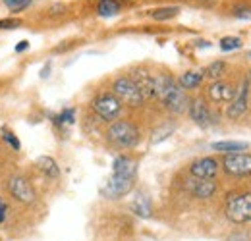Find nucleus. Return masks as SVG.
<instances>
[{"label": "nucleus", "instance_id": "obj_1", "mask_svg": "<svg viewBox=\"0 0 251 241\" xmlns=\"http://www.w3.org/2000/svg\"><path fill=\"white\" fill-rule=\"evenodd\" d=\"M155 96H158L162 100V104L172 112L182 114L188 108V96L172 75L162 73V75L155 77Z\"/></svg>", "mask_w": 251, "mask_h": 241}, {"label": "nucleus", "instance_id": "obj_10", "mask_svg": "<svg viewBox=\"0 0 251 241\" xmlns=\"http://www.w3.org/2000/svg\"><path fill=\"white\" fill-rule=\"evenodd\" d=\"M248 91H250V81L246 79L242 87L236 91V96L228 106V118H240L248 110Z\"/></svg>", "mask_w": 251, "mask_h": 241}, {"label": "nucleus", "instance_id": "obj_2", "mask_svg": "<svg viewBox=\"0 0 251 241\" xmlns=\"http://www.w3.org/2000/svg\"><path fill=\"white\" fill-rule=\"evenodd\" d=\"M226 216L234 224H246L251 220V193H234L226 201Z\"/></svg>", "mask_w": 251, "mask_h": 241}, {"label": "nucleus", "instance_id": "obj_8", "mask_svg": "<svg viewBox=\"0 0 251 241\" xmlns=\"http://www.w3.org/2000/svg\"><path fill=\"white\" fill-rule=\"evenodd\" d=\"M8 189H10L12 197L18 199L20 203L29 205V203L35 201V189H33V185L29 183V180H25L24 176H14V178H10Z\"/></svg>", "mask_w": 251, "mask_h": 241}, {"label": "nucleus", "instance_id": "obj_17", "mask_svg": "<svg viewBox=\"0 0 251 241\" xmlns=\"http://www.w3.org/2000/svg\"><path fill=\"white\" fill-rule=\"evenodd\" d=\"M37 164H39V168L45 172V176H49V178H52V180L60 176V168H58V164H56L54 158H50V156H39V158H37Z\"/></svg>", "mask_w": 251, "mask_h": 241}, {"label": "nucleus", "instance_id": "obj_33", "mask_svg": "<svg viewBox=\"0 0 251 241\" xmlns=\"http://www.w3.org/2000/svg\"><path fill=\"white\" fill-rule=\"evenodd\" d=\"M60 12H64L62 4H56V6H52V8H50V14H60Z\"/></svg>", "mask_w": 251, "mask_h": 241}, {"label": "nucleus", "instance_id": "obj_15", "mask_svg": "<svg viewBox=\"0 0 251 241\" xmlns=\"http://www.w3.org/2000/svg\"><path fill=\"white\" fill-rule=\"evenodd\" d=\"M112 174L126 176V178H135L137 174V164L135 160H131L129 156H118L112 164Z\"/></svg>", "mask_w": 251, "mask_h": 241}, {"label": "nucleus", "instance_id": "obj_12", "mask_svg": "<svg viewBox=\"0 0 251 241\" xmlns=\"http://www.w3.org/2000/svg\"><path fill=\"white\" fill-rule=\"evenodd\" d=\"M189 114H191L193 121H195L197 125H201V127H207V125L213 123V114H211L209 106H207L201 98H195V100L189 104Z\"/></svg>", "mask_w": 251, "mask_h": 241}, {"label": "nucleus", "instance_id": "obj_6", "mask_svg": "<svg viewBox=\"0 0 251 241\" xmlns=\"http://www.w3.org/2000/svg\"><path fill=\"white\" fill-rule=\"evenodd\" d=\"M224 170L232 176H250L251 174V154L248 152H232L224 158Z\"/></svg>", "mask_w": 251, "mask_h": 241}, {"label": "nucleus", "instance_id": "obj_32", "mask_svg": "<svg viewBox=\"0 0 251 241\" xmlns=\"http://www.w3.org/2000/svg\"><path fill=\"white\" fill-rule=\"evenodd\" d=\"M49 73H50V62H49V64H45V68L41 70V77L45 79V77H49Z\"/></svg>", "mask_w": 251, "mask_h": 241}, {"label": "nucleus", "instance_id": "obj_31", "mask_svg": "<svg viewBox=\"0 0 251 241\" xmlns=\"http://www.w3.org/2000/svg\"><path fill=\"white\" fill-rule=\"evenodd\" d=\"M27 48H29V43H27V41H22V43H18L16 52H22V50H27Z\"/></svg>", "mask_w": 251, "mask_h": 241}, {"label": "nucleus", "instance_id": "obj_4", "mask_svg": "<svg viewBox=\"0 0 251 241\" xmlns=\"http://www.w3.org/2000/svg\"><path fill=\"white\" fill-rule=\"evenodd\" d=\"M112 89H114V96H116L120 102H124V104L139 106V104L143 102V96H141V93H139L135 81H133L131 77H118V79L114 81Z\"/></svg>", "mask_w": 251, "mask_h": 241}, {"label": "nucleus", "instance_id": "obj_7", "mask_svg": "<svg viewBox=\"0 0 251 241\" xmlns=\"http://www.w3.org/2000/svg\"><path fill=\"white\" fill-rule=\"evenodd\" d=\"M133 181H135V178H126V176L112 174L110 180L106 181V185L102 187V195L108 197V199H120V197H124L131 191Z\"/></svg>", "mask_w": 251, "mask_h": 241}, {"label": "nucleus", "instance_id": "obj_13", "mask_svg": "<svg viewBox=\"0 0 251 241\" xmlns=\"http://www.w3.org/2000/svg\"><path fill=\"white\" fill-rule=\"evenodd\" d=\"M131 79L135 81V85H137V89H139V93H141L143 100L155 96V77H151L147 72H143V70H135V73H133Z\"/></svg>", "mask_w": 251, "mask_h": 241}, {"label": "nucleus", "instance_id": "obj_21", "mask_svg": "<svg viewBox=\"0 0 251 241\" xmlns=\"http://www.w3.org/2000/svg\"><path fill=\"white\" fill-rule=\"evenodd\" d=\"M180 14V8L178 6H168V8H158L153 12V20L157 22H164V20H172L174 16Z\"/></svg>", "mask_w": 251, "mask_h": 241}, {"label": "nucleus", "instance_id": "obj_24", "mask_svg": "<svg viewBox=\"0 0 251 241\" xmlns=\"http://www.w3.org/2000/svg\"><path fill=\"white\" fill-rule=\"evenodd\" d=\"M172 131H174V125H172V123H170V125H162L160 129H157V131H155L157 135H153V139H151V141L157 145V143H160L162 139L170 137V133H172Z\"/></svg>", "mask_w": 251, "mask_h": 241}, {"label": "nucleus", "instance_id": "obj_9", "mask_svg": "<svg viewBox=\"0 0 251 241\" xmlns=\"http://www.w3.org/2000/svg\"><path fill=\"white\" fill-rule=\"evenodd\" d=\"M189 172H191L193 178L211 180V178H215V174L219 172V162H217L215 158H209V156H207V158H199V160H195V162L191 164Z\"/></svg>", "mask_w": 251, "mask_h": 241}, {"label": "nucleus", "instance_id": "obj_18", "mask_svg": "<svg viewBox=\"0 0 251 241\" xmlns=\"http://www.w3.org/2000/svg\"><path fill=\"white\" fill-rule=\"evenodd\" d=\"M215 151H220V152H242L244 149H248V143H244V141H217V143H213L211 145Z\"/></svg>", "mask_w": 251, "mask_h": 241}, {"label": "nucleus", "instance_id": "obj_22", "mask_svg": "<svg viewBox=\"0 0 251 241\" xmlns=\"http://www.w3.org/2000/svg\"><path fill=\"white\" fill-rule=\"evenodd\" d=\"M224 70H226V64H224V62H220V60L213 62V64L205 70V75H207V77H211V79H219L220 75L224 73Z\"/></svg>", "mask_w": 251, "mask_h": 241}, {"label": "nucleus", "instance_id": "obj_23", "mask_svg": "<svg viewBox=\"0 0 251 241\" xmlns=\"http://www.w3.org/2000/svg\"><path fill=\"white\" fill-rule=\"evenodd\" d=\"M242 47V41L238 39V37H224L222 41H220V48L222 50H236V48H240Z\"/></svg>", "mask_w": 251, "mask_h": 241}, {"label": "nucleus", "instance_id": "obj_28", "mask_svg": "<svg viewBox=\"0 0 251 241\" xmlns=\"http://www.w3.org/2000/svg\"><path fill=\"white\" fill-rule=\"evenodd\" d=\"M234 16L240 18V20H251V8H248V6H238L234 10Z\"/></svg>", "mask_w": 251, "mask_h": 241}, {"label": "nucleus", "instance_id": "obj_26", "mask_svg": "<svg viewBox=\"0 0 251 241\" xmlns=\"http://www.w3.org/2000/svg\"><path fill=\"white\" fill-rule=\"evenodd\" d=\"M74 114H75V110H74V108H66L62 114L54 116L52 121H56V123H74Z\"/></svg>", "mask_w": 251, "mask_h": 241}, {"label": "nucleus", "instance_id": "obj_29", "mask_svg": "<svg viewBox=\"0 0 251 241\" xmlns=\"http://www.w3.org/2000/svg\"><path fill=\"white\" fill-rule=\"evenodd\" d=\"M20 25H22L20 20H0V29H16Z\"/></svg>", "mask_w": 251, "mask_h": 241}, {"label": "nucleus", "instance_id": "obj_14", "mask_svg": "<svg viewBox=\"0 0 251 241\" xmlns=\"http://www.w3.org/2000/svg\"><path fill=\"white\" fill-rule=\"evenodd\" d=\"M209 96L215 102H228V100L232 102V98L236 96V87L230 83H224V81H215L209 87Z\"/></svg>", "mask_w": 251, "mask_h": 241}, {"label": "nucleus", "instance_id": "obj_30", "mask_svg": "<svg viewBox=\"0 0 251 241\" xmlns=\"http://www.w3.org/2000/svg\"><path fill=\"white\" fill-rule=\"evenodd\" d=\"M6 216H8V205H6V203L0 199V224L6 220Z\"/></svg>", "mask_w": 251, "mask_h": 241}, {"label": "nucleus", "instance_id": "obj_19", "mask_svg": "<svg viewBox=\"0 0 251 241\" xmlns=\"http://www.w3.org/2000/svg\"><path fill=\"white\" fill-rule=\"evenodd\" d=\"M97 12L102 18H112V16H116L120 12V4L116 0H100L99 6H97Z\"/></svg>", "mask_w": 251, "mask_h": 241}, {"label": "nucleus", "instance_id": "obj_11", "mask_svg": "<svg viewBox=\"0 0 251 241\" xmlns=\"http://www.w3.org/2000/svg\"><path fill=\"white\" fill-rule=\"evenodd\" d=\"M186 187H188V191L191 195H195L199 199H209L217 191V183L215 181L203 180V178H191V180H188Z\"/></svg>", "mask_w": 251, "mask_h": 241}, {"label": "nucleus", "instance_id": "obj_16", "mask_svg": "<svg viewBox=\"0 0 251 241\" xmlns=\"http://www.w3.org/2000/svg\"><path fill=\"white\" fill-rule=\"evenodd\" d=\"M131 211H133V214H137L139 218H151V214H153L151 199L145 193H137L133 203H131Z\"/></svg>", "mask_w": 251, "mask_h": 241}, {"label": "nucleus", "instance_id": "obj_3", "mask_svg": "<svg viewBox=\"0 0 251 241\" xmlns=\"http://www.w3.org/2000/svg\"><path fill=\"white\" fill-rule=\"evenodd\" d=\"M108 139L118 147H135L139 141V131L129 121H114L108 127Z\"/></svg>", "mask_w": 251, "mask_h": 241}, {"label": "nucleus", "instance_id": "obj_34", "mask_svg": "<svg viewBox=\"0 0 251 241\" xmlns=\"http://www.w3.org/2000/svg\"><path fill=\"white\" fill-rule=\"evenodd\" d=\"M250 56H251V52H250Z\"/></svg>", "mask_w": 251, "mask_h": 241}, {"label": "nucleus", "instance_id": "obj_25", "mask_svg": "<svg viewBox=\"0 0 251 241\" xmlns=\"http://www.w3.org/2000/svg\"><path fill=\"white\" fill-rule=\"evenodd\" d=\"M4 4H6L8 10H12V12H22V10H25V8L31 4V0H4Z\"/></svg>", "mask_w": 251, "mask_h": 241}, {"label": "nucleus", "instance_id": "obj_5", "mask_svg": "<svg viewBox=\"0 0 251 241\" xmlns=\"http://www.w3.org/2000/svg\"><path fill=\"white\" fill-rule=\"evenodd\" d=\"M91 106H93V110L97 112V116H100L102 120H106V121L118 118V114H120V110H122V102H120L114 95H110V93L99 95L93 100Z\"/></svg>", "mask_w": 251, "mask_h": 241}, {"label": "nucleus", "instance_id": "obj_20", "mask_svg": "<svg viewBox=\"0 0 251 241\" xmlns=\"http://www.w3.org/2000/svg\"><path fill=\"white\" fill-rule=\"evenodd\" d=\"M201 79H203V73H199V72H186L180 77V87L182 89H195V87H199Z\"/></svg>", "mask_w": 251, "mask_h": 241}, {"label": "nucleus", "instance_id": "obj_27", "mask_svg": "<svg viewBox=\"0 0 251 241\" xmlns=\"http://www.w3.org/2000/svg\"><path fill=\"white\" fill-rule=\"evenodd\" d=\"M2 137H4V141L14 149V151H20V139L12 133V131H8V129H2Z\"/></svg>", "mask_w": 251, "mask_h": 241}]
</instances>
